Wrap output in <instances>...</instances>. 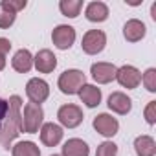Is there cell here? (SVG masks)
<instances>
[{
	"label": "cell",
	"instance_id": "1",
	"mask_svg": "<svg viewBox=\"0 0 156 156\" xmlns=\"http://www.w3.org/2000/svg\"><path fill=\"white\" fill-rule=\"evenodd\" d=\"M22 99L20 96H11L8 99V116L0 125V143L4 149H9V143L22 132Z\"/></svg>",
	"mask_w": 156,
	"mask_h": 156
},
{
	"label": "cell",
	"instance_id": "2",
	"mask_svg": "<svg viewBox=\"0 0 156 156\" xmlns=\"http://www.w3.org/2000/svg\"><path fill=\"white\" fill-rule=\"evenodd\" d=\"M83 85H87V75L77 70V68H70V70H64L61 75H59V81H57V87L62 94L66 96H73V94H79V90L83 88Z\"/></svg>",
	"mask_w": 156,
	"mask_h": 156
},
{
	"label": "cell",
	"instance_id": "3",
	"mask_svg": "<svg viewBox=\"0 0 156 156\" xmlns=\"http://www.w3.org/2000/svg\"><path fill=\"white\" fill-rule=\"evenodd\" d=\"M44 119V110L37 103H28L22 112V132L35 134L39 132V127H42Z\"/></svg>",
	"mask_w": 156,
	"mask_h": 156
},
{
	"label": "cell",
	"instance_id": "4",
	"mask_svg": "<svg viewBox=\"0 0 156 156\" xmlns=\"http://www.w3.org/2000/svg\"><path fill=\"white\" fill-rule=\"evenodd\" d=\"M105 44H107V35H105V31H101V30H88V31L83 35L81 48H83V51L88 53V55H98L99 51L105 50Z\"/></svg>",
	"mask_w": 156,
	"mask_h": 156
},
{
	"label": "cell",
	"instance_id": "5",
	"mask_svg": "<svg viewBox=\"0 0 156 156\" xmlns=\"http://www.w3.org/2000/svg\"><path fill=\"white\" fill-rule=\"evenodd\" d=\"M57 118H59V123L66 129H75L83 123V110L73 105V103H68V105H62L59 110H57Z\"/></svg>",
	"mask_w": 156,
	"mask_h": 156
},
{
	"label": "cell",
	"instance_id": "6",
	"mask_svg": "<svg viewBox=\"0 0 156 156\" xmlns=\"http://www.w3.org/2000/svg\"><path fill=\"white\" fill-rule=\"evenodd\" d=\"M116 81L127 88V90H134L140 83H141V73L136 66L132 64H123L121 68L116 70Z\"/></svg>",
	"mask_w": 156,
	"mask_h": 156
},
{
	"label": "cell",
	"instance_id": "7",
	"mask_svg": "<svg viewBox=\"0 0 156 156\" xmlns=\"http://www.w3.org/2000/svg\"><path fill=\"white\" fill-rule=\"evenodd\" d=\"M26 96L30 98V103L41 105L50 96V85L44 79H41V77H33V79H30L28 85H26Z\"/></svg>",
	"mask_w": 156,
	"mask_h": 156
},
{
	"label": "cell",
	"instance_id": "8",
	"mask_svg": "<svg viewBox=\"0 0 156 156\" xmlns=\"http://www.w3.org/2000/svg\"><path fill=\"white\" fill-rule=\"evenodd\" d=\"M51 41L53 46L59 50H70L72 44L75 42V30L68 24H59L51 31Z\"/></svg>",
	"mask_w": 156,
	"mask_h": 156
},
{
	"label": "cell",
	"instance_id": "9",
	"mask_svg": "<svg viewBox=\"0 0 156 156\" xmlns=\"http://www.w3.org/2000/svg\"><path fill=\"white\" fill-rule=\"evenodd\" d=\"M94 129H96V132L98 134H101V136H105V138H112V136H116L118 134V130H119V123H118V119L116 118H112L110 114H98L96 118H94Z\"/></svg>",
	"mask_w": 156,
	"mask_h": 156
},
{
	"label": "cell",
	"instance_id": "10",
	"mask_svg": "<svg viewBox=\"0 0 156 156\" xmlns=\"http://www.w3.org/2000/svg\"><path fill=\"white\" fill-rule=\"evenodd\" d=\"M116 66L112 62H94L92 68H90V73H92V79L99 85H107L110 81L116 79Z\"/></svg>",
	"mask_w": 156,
	"mask_h": 156
},
{
	"label": "cell",
	"instance_id": "11",
	"mask_svg": "<svg viewBox=\"0 0 156 156\" xmlns=\"http://www.w3.org/2000/svg\"><path fill=\"white\" fill-rule=\"evenodd\" d=\"M64 132H62V127L57 125V123H44L41 127V141L48 147H55L61 143Z\"/></svg>",
	"mask_w": 156,
	"mask_h": 156
},
{
	"label": "cell",
	"instance_id": "12",
	"mask_svg": "<svg viewBox=\"0 0 156 156\" xmlns=\"http://www.w3.org/2000/svg\"><path fill=\"white\" fill-rule=\"evenodd\" d=\"M33 66L37 68V72L41 73H50L55 70L57 66V57L51 50H41L35 57H33Z\"/></svg>",
	"mask_w": 156,
	"mask_h": 156
},
{
	"label": "cell",
	"instance_id": "13",
	"mask_svg": "<svg viewBox=\"0 0 156 156\" xmlns=\"http://www.w3.org/2000/svg\"><path fill=\"white\" fill-rule=\"evenodd\" d=\"M107 105H108V108H110L112 112L125 116V114H129L130 108H132V99H130L127 94H123V92H112V94L108 96V103H107Z\"/></svg>",
	"mask_w": 156,
	"mask_h": 156
},
{
	"label": "cell",
	"instance_id": "14",
	"mask_svg": "<svg viewBox=\"0 0 156 156\" xmlns=\"http://www.w3.org/2000/svg\"><path fill=\"white\" fill-rule=\"evenodd\" d=\"M145 33H147V28H145V24H143L141 20H138V19H130V20H127L125 26H123V37H125L129 42H138V41H141V39L145 37Z\"/></svg>",
	"mask_w": 156,
	"mask_h": 156
},
{
	"label": "cell",
	"instance_id": "15",
	"mask_svg": "<svg viewBox=\"0 0 156 156\" xmlns=\"http://www.w3.org/2000/svg\"><path fill=\"white\" fill-rule=\"evenodd\" d=\"M61 156H90V147L79 138H70L68 141H64Z\"/></svg>",
	"mask_w": 156,
	"mask_h": 156
},
{
	"label": "cell",
	"instance_id": "16",
	"mask_svg": "<svg viewBox=\"0 0 156 156\" xmlns=\"http://www.w3.org/2000/svg\"><path fill=\"white\" fill-rule=\"evenodd\" d=\"M11 66H13V70L19 72V73H28V72L33 68V55H31V51L26 50V48L19 50V51L13 55V59H11Z\"/></svg>",
	"mask_w": 156,
	"mask_h": 156
},
{
	"label": "cell",
	"instance_id": "17",
	"mask_svg": "<svg viewBox=\"0 0 156 156\" xmlns=\"http://www.w3.org/2000/svg\"><path fill=\"white\" fill-rule=\"evenodd\" d=\"M85 17L90 22H105L108 19V6L105 2H90L85 9Z\"/></svg>",
	"mask_w": 156,
	"mask_h": 156
},
{
	"label": "cell",
	"instance_id": "18",
	"mask_svg": "<svg viewBox=\"0 0 156 156\" xmlns=\"http://www.w3.org/2000/svg\"><path fill=\"white\" fill-rule=\"evenodd\" d=\"M79 98L88 108H96L101 103V88H98L96 85H83V88L79 90Z\"/></svg>",
	"mask_w": 156,
	"mask_h": 156
},
{
	"label": "cell",
	"instance_id": "19",
	"mask_svg": "<svg viewBox=\"0 0 156 156\" xmlns=\"http://www.w3.org/2000/svg\"><path fill=\"white\" fill-rule=\"evenodd\" d=\"M134 151L138 156H154L156 154V141L152 136H138L134 140Z\"/></svg>",
	"mask_w": 156,
	"mask_h": 156
},
{
	"label": "cell",
	"instance_id": "20",
	"mask_svg": "<svg viewBox=\"0 0 156 156\" xmlns=\"http://www.w3.org/2000/svg\"><path fill=\"white\" fill-rule=\"evenodd\" d=\"M59 9H61V13L64 17L75 19V17H79V13L83 9V0H61Z\"/></svg>",
	"mask_w": 156,
	"mask_h": 156
},
{
	"label": "cell",
	"instance_id": "21",
	"mask_svg": "<svg viewBox=\"0 0 156 156\" xmlns=\"http://www.w3.org/2000/svg\"><path fill=\"white\" fill-rule=\"evenodd\" d=\"M13 156H41V149L33 141H19L11 149Z\"/></svg>",
	"mask_w": 156,
	"mask_h": 156
},
{
	"label": "cell",
	"instance_id": "22",
	"mask_svg": "<svg viewBox=\"0 0 156 156\" xmlns=\"http://www.w3.org/2000/svg\"><path fill=\"white\" fill-rule=\"evenodd\" d=\"M15 19H17V13H13L4 2H0V30H6V28L13 26Z\"/></svg>",
	"mask_w": 156,
	"mask_h": 156
},
{
	"label": "cell",
	"instance_id": "23",
	"mask_svg": "<svg viewBox=\"0 0 156 156\" xmlns=\"http://www.w3.org/2000/svg\"><path fill=\"white\" fill-rule=\"evenodd\" d=\"M96 156H118V145L114 141H103L98 145Z\"/></svg>",
	"mask_w": 156,
	"mask_h": 156
},
{
	"label": "cell",
	"instance_id": "24",
	"mask_svg": "<svg viewBox=\"0 0 156 156\" xmlns=\"http://www.w3.org/2000/svg\"><path fill=\"white\" fill-rule=\"evenodd\" d=\"M141 81H143V85L149 92H156V68H149L143 73Z\"/></svg>",
	"mask_w": 156,
	"mask_h": 156
},
{
	"label": "cell",
	"instance_id": "25",
	"mask_svg": "<svg viewBox=\"0 0 156 156\" xmlns=\"http://www.w3.org/2000/svg\"><path fill=\"white\" fill-rule=\"evenodd\" d=\"M145 121L149 125L156 123V101H149V105L145 107Z\"/></svg>",
	"mask_w": 156,
	"mask_h": 156
},
{
	"label": "cell",
	"instance_id": "26",
	"mask_svg": "<svg viewBox=\"0 0 156 156\" xmlns=\"http://www.w3.org/2000/svg\"><path fill=\"white\" fill-rule=\"evenodd\" d=\"M2 2L13 11V13H19V11H22L26 6H28V2L26 0H2Z\"/></svg>",
	"mask_w": 156,
	"mask_h": 156
},
{
	"label": "cell",
	"instance_id": "27",
	"mask_svg": "<svg viewBox=\"0 0 156 156\" xmlns=\"http://www.w3.org/2000/svg\"><path fill=\"white\" fill-rule=\"evenodd\" d=\"M9 50H11V41L6 37H0V55L6 57L9 53Z\"/></svg>",
	"mask_w": 156,
	"mask_h": 156
},
{
	"label": "cell",
	"instance_id": "28",
	"mask_svg": "<svg viewBox=\"0 0 156 156\" xmlns=\"http://www.w3.org/2000/svg\"><path fill=\"white\" fill-rule=\"evenodd\" d=\"M6 116H8V101H6V99H2V98H0V125L4 123Z\"/></svg>",
	"mask_w": 156,
	"mask_h": 156
},
{
	"label": "cell",
	"instance_id": "29",
	"mask_svg": "<svg viewBox=\"0 0 156 156\" xmlns=\"http://www.w3.org/2000/svg\"><path fill=\"white\" fill-rule=\"evenodd\" d=\"M4 68H6V57L0 55V70H4Z\"/></svg>",
	"mask_w": 156,
	"mask_h": 156
},
{
	"label": "cell",
	"instance_id": "30",
	"mask_svg": "<svg viewBox=\"0 0 156 156\" xmlns=\"http://www.w3.org/2000/svg\"><path fill=\"white\" fill-rule=\"evenodd\" d=\"M51 156H61V154H51Z\"/></svg>",
	"mask_w": 156,
	"mask_h": 156
}]
</instances>
